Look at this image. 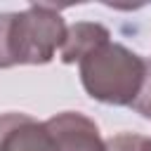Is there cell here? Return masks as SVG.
Instances as JSON below:
<instances>
[{
    "label": "cell",
    "mask_w": 151,
    "mask_h": 151,
    "mask_svg": "<svg viewBox=\"0 0 151 151\" xmlns=\"http://www.w3.org/2000/svg\"><path fill=\"white\" fill-rule=\"evenodd\" d=\"M59 151H106L99 127L83 113L64 111L47 120Z\"/></svg>",
    "instance_id": "4"
},
{
    "label": "cell",
    "mask_w": 151,
    "mask_h": 151,
    "mask_svg": "<svg viewBox=\"0 0 151 151\" xmlns=\"http://www.w3.org/2000/svg\"><path fill=\"white\" fill-rule=\"evenodd\" d=\"M66 24L54 5H31L12 14L9 54L12 64H47L66 40Z\"/></svg>",
    "instance_id": "2"
},
{
    "label": "cell",
    "mask_w": 151,
    "mask_h": 151,
    "mask_svg": "<svg viewBox=\"0 0 151 151\" xmlns=\"http://www.w3.org/2000/svg\"><path fill=\"white\" fill-rule=\"evenodd\" d=\"M12 14L14 12H2L0 14V68L14 66L12 54H9V26H12Z\"/></svg>",
    "instance_id": "7"
},
{
    "label": "cell",
    "mask_w": 151,
    "mask_h": 151,
    "mask_svg": "<svg viewBox=\"0 0 151 151\" xmlns=\"http://www.w3.org/2000/svg\"><path fill=\"white\" fill-rule=\"evenodd\" d=\"M137 113H142L144 118H149L151 120V61H149V66H146V76H144V83H142V87H139V94H137V99L130 104Z\"/></svg>",
    "instance_id": "8"
},
{
    "label": "cell",
    "mask_w": 151,
    "mask_h": 151,
    "mask_svg": "<svg viewBox=\"0 0 151 151\" xmlns=\"http://www.w3.org/2000/svg\"><path fill=\"white\" fill-rule=\"evenodd\" d=\"M111 35L101 24H92V21H78L66 31V40L61 45V61L64 64H76L80 61L90 50H94L97 45L106 42Z\"/></svg>",
    "instance_id": "5"
},
{
    "label": "cell",
    "mask_w": 151,
    "mask_h": 151,
    "mask_svg": "<svg viewBox=\"0 0 151 151\" xmlns=\"http://www.w3.org/2000/svg\"><path fill=\"white\" fill-rule=\"evenodd\" d=\"M80 80L87 94L104 104L130 106L146 76L149 61L118 42H101L80 61Z\"/></svg>",
    "instance_id": "1"
},
{
    "label": "cell",
    "mask_w": 151,
    "mask_h": 151,
    "mask_svg": "<svg viewBox=\"0 0 151 151\" xmlns=\"http://www.w3.org/2000/svg\"><path fill=\"white\" fill-rule=\"evenodd\" d=\"M142 151H151V137H146V139H144V146H142Z\"/></svg>",
    "instance_id": "9"
},
{
    "label": "cell",
    "mask_w": 151,
    "mask_h": 151,
    "mask_svg": "<svg viewBox=\"0 0 151 151\" xmlns=\"http://www.w3.org/2000/svg\"><path fill=\"white\" fill-rule=\"evenodd\" d=\"M144 139L146 137L134 134V132H120V134L106 139V151H142Z\"/></svg>",
    "instance_id": "6"
},
{
    "label": "cell",
    "mask_w": 151,
    "mask_h": 151,
    "mask_svg": "<svg viewBox=\"0 0 151 151\" xmlns=\"http://www.w3.org/2000/svg\"><path fill=\"white\" fill-rule=\"evenodd\" d=\"M0 151H59V149L47 120L38 123L28 113H2Z\"/></svg>",
    "instance_id": "3"
}]
</instances>
